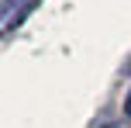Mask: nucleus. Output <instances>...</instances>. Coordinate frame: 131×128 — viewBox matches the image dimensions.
<instances>
[{
  "mask_svg": "<svg viewBox=\"0 0 131 128\" xmlns=\"http://www.w3.org/2000/svg\"><path fill=\"white\" fill-rule=\"evenodd\" d=\"M128 114H131V94H128Z\"/></svg>",
  "mask_w": 131,
  "mask_h": 128,
  "instance_id": "obj_2",
  "label": "nucleus"
},
{
  "mask_svg": "<svg viewBox=\"0 0 131 128\" xmlns=\"http://www.w3.org/2000/svg\"><path fill=\"white\" fill-rule=\"evenodd\" d=\"M38 4V0H4V31H10V28L21 24V17H24L31 7Z\"/></svg>",
  "mask_w": 131,
  "mask_h": 128,
  "instance_id": "obj_1",
  "label": "nucleus"
}]
</instances>
